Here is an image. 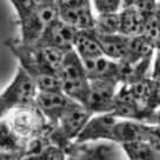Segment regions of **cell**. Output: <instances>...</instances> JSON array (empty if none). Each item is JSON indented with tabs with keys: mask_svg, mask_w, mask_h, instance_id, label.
<instances>
[{
	"mask_svg": "<svg viewBox=\"0 0 160 160\" xmlns=\"http://www.w3.org/2000/svg\"><path fill=\"white\" fill-rule=\"evenodd\" d=\"M58 75L61 81V91L71 99L85 106L90 91V79L86 74L82 59L74 50L65 54Z\"/></svg>",
	"mask_w": 160,
	"mask_h": 160,
	"instance_id": "4",
	"label": "cell"
},
{
	"mask_svg": "<svg viewBox=\"0 0 160 160\" xmlns=\"http://www.w3.org/2000/svg\"><path fill=\"white\" fill-rule=\"evenodd\" d=\"M145 39H147L152 45L157 47L160 44V11L155 14L148 17L145 20L144 28L141 34Z\"/></svg>",
	"mask_w": 160,
	"mask_h": 160,
	"instance_id": "20",
	"label": "cell"
},
{
	"mask_svg": "<svg viewBox=\"0 0 160 160\" xmlns=\"http://www.w3.org/2000/svg\"><path fill=\"white\" fill-rule=\"evenodd\" d=\"M90 80H113L120 84V62L100 55L82 60Z\"/></svg>",
	"mask_w": 160,
	"mask_h": 160,
	"instance_id": "11",
	"label": "cell"
},
{
	"mask_svg": "<svg viewBox=\"0 0 160 160\" xmlns=\"http://www.w3.org/2000/svg\"><path fill=\"white\" fill-rule=\"evenodd\" d=\"M59 18L77 31L94 28L95 13L92 8V4L59 8Z\"/></svg>",
	"mask_w": 160,
	"mask_h": 160,
	"instance_id": "12",
	"label": "cell"
},
{
	"mask_svg": "<svg viewBox=\"0 0 160 160\" xmlns=\"http://www.w3.org/2000/svg\"><path fill=\"white\" fill-rule=\"evenodd\" d=\"M20 160H66V150L50 140L37 151L24 154Z\"/></svg>",
	"mask_w": 160,
	"mask_h": 160,
	"instance_id": "18",
	"label": "cell"
},
{
	"mask_svg": "<svg viewBox=\"0 0 160 160\" xmlns=\"http://www.w3.org/2000/svg\"><path fill=\"white\" fill-rule=\"evenodd\" d=\"M124 154L128 160H160V152L146 141H133L121 145Z\"/></svg>",
	"mask_w": 160,
	"mask_h": 160,
	"instance_id": "17",
	"label": "cell"
},
{
	"mask_svg": "<svg viewBox=\"0 0 160 160\" xmlns=\"http://www.w3.org/2000/svg\"><path fill=\"white\" fill-rule=\"evenodd\" d=\"M145 19L134 6L124 7L120 11V34L126 37L140 35L144 28Z\"/></svg>",
	"mask_w": 160,
	"mask_h": 160,
	"instance_id": "16",
	"label": "cell"
},
{
	"mask_svg": "<svg viewBox=\"0 0 160 160\" xmlns=\"http://www.w3.org/2000/svg\"><path fill=\"white\" fill-rule=\"evenodd\" d=\"M97 34V33H95ZM100 42L102 54L115 61H125L128 52L130 37L124 34L99 35L97 34Z\"/></svg>",
	"mask_w": 160,
	"mask_h": 160,
	"instance_id": "14",
	"label": "cell"
},
{
	"mask_svg": "<svg viewBox=\"0 0 160 160\" xmlns=\"http://www.w3.org/2000/svg\"><path fill=\"white\" fill-rule=\"evenodd\" d=\"M92 115L93 114L85 106L75 104L62 114L58 124L53 127L48 138L52 142L66 148L72 141L74 142L75 139L79 137Z\"/></svg>",
	"mask_w": 160,
	"mask_h": 160,
	"instance_id": "6",
	"label": "cell"
},
{
	"mask_svg": "<svg viewBox=\"0 0 160 160\" xmlns=\"http://www.w3.org/2000/svg\"><path fill=\"white\" fill-rule=\"evenodd\" d=\"M59 8L62 7H74V6H82L91 4V0H54Z\"/></svg>",
	"mask_w": 160,
	"mask_h": 160,
	"instance_id": "24",
	"label": "cell"
},
{
	"mask_svg": "<svg viewBox=\"0 0 160 160\" xmlns=\"http://www.w3.org/2000/svg\"><path fill=\"white\" fill-rule=\"evenodd\" d=\"M152 124H155V125H159L160 126V108L154 112L153 114V120H152Z\"/></svg>",
	"mask_w": 160,
	"mask_h": 160,
	"instance_id": "25",
	"label": "cell"
},
{
	"mask_svg": "<svg viewBox=\"0 0 160 160\" xmlns=\"http://www.w3.org/2000/svg\"><path fill=\"white\" fill-rule=\"evenodd\" d=\"M28 141L20 138L5 118L0 119V154L24 155Z\"/></svg>",
	"mask_w": 160,
	"mask_h": 160,
	"instance_id": "13",
	"label": "cell"
},
{
	"mask_svg": "<svg viewBox=\"0 0 160 160\" xmlns=\"http://www.w3.org/2000/svg\"><path fill=\"white\" fill-rule=\"evenodd\" d=\"M5 45L18 59L20 67L33 79L38 91H61V81L59 75L47 71L41 65L34 44H25L20 39H8Z\"/></svg>",
	"mask_w": 160,
	"mask_h": 160,
	"instance_id": "1",
	"label": "cell"
},
{
	"mask_svg": "<svg viewBox=\"0 0 160 160\" xmlns=\"http://www.w3.org/2000/svg\"><path fill=\"white\" fill-rule=\"evenodd\" d=\"M120 84L113 80H90L85 107L92 114L112 113Z\"/></svg>",
	"mask_w": 160,
	"mask_h": 160,
	"instance_id": "7",
	"label": "cell"
},
{
	"mask_svg": "<svg viewBox=\"0 0 160 160\" xmlns=\"http://www.w3.org/2000/svg\"><path fill=\"white\" fill-rule=\"evenodd\" d=\"M134 7L144 17L145 20L160 11L159 0H138L135 2Z\"/></svg>",
	"mask_w": 160,
	"mask_h": 160,
	"instance_id": "22",
	"label": "cell"
},
{
	"mask_svg": "<svg viewBox=\"0 0 160 160\" xmlns=\"http://www.w3.org/2000/svg\"><path fill=\"white\" fill-rule=\"evenodd\" d=\"M97 34L111 35L120 33V12L95 14L94 28Z\"/></svg>",
	"mask_w": 160,
	"mask_h": 160,
	"instance_id": "19",
	"label": "cell"
},
{
	"mask_svg": "<svg viewBox=\"0 0 160 160\" xmlns=\"http://www.w3.org/2000/svg\"><path fill=\"white\" fill-rule=\"evenodd\" d=\"M4 118L15 133L26 141L48 137L53 130V126L35 104L13 108Z\"/></svg>",
	"mask_w": 160,
	"mask_h": 160,
	"instance_id": "3",
	"label": "cell"
},
{
	"mask_svg": "<svg viewBox=\"0 0 160 160\" xmlns=\"http://www.w3.org/2000/svg\"><path fill=\"white\" fill-rule=\"evenodd\" d=\"M34 104L41 111V113L45 115L48 122L54 127L66 111H68L72 106L79 102L71 99L62 91H52V92L39 91L35 97Z\"/></svg>",
	"mask_w": 160,
	"mask_h": 160,
	"instance_id": "9",
	"label": "cell"
},
{
	"mask_svg": "<svg viewBox=\"0 0 160 160\" xmlns=\"http://www.w3.org/2000/svg\"><path fill=\"white\" fill-rule=\"evenodd\" d=\"M137 1H138V0H124V7H130V6H134Z\"/></svg>",
	"mask_w": 160,
	"mask_h": 160,
	"instance_id": "26",
	"label": "cell"
},
{
	"mask_svg": "<svg viewBox=\"0 0 160 160\" xmlns=\"http://www.w3.org/2000/svg\"><path fill=\"white\" fill-rule=\"evenodd\" d=\"M95 14L118 13L124 8V0H91Z\"/></svg>",
	"mask_w": 160,
	"mask_h": 160,
	"instance_id": "21",
	"label": "cell"
},
{
	"mask_svg": "<svg viewBox=\"0 0 160 160\" xmlns=\"http://www.w3.org/2000/svg\"><path fill=\"white\" fill-rule=\"evenodd\" d=\"M73 50L82 60L97 58L102 54L98 37L93 30L78 31L75 35Z\"/></svg>",
	"mask_w": 160,
	"mask_h": 160,
	"instance_id": "15",
	"label": "cell"
},
{
	"mask_svg": "<svg viewBox=\"0 0 160 160\" xmlns=\"http://www.w3.org/2000/svg\"><path fill=\"white\" fill-rule=\"evenodd\" d=\"M38 92L33 79L19 66L10 85L0 93V119L13 108L34 104Z\"/></svg>",
	"mask_w": 160,
	"mask_h": 160,
	"instance_id": "5",
	"label": "cell"
},
{
	"mask_svg": "<svg viewBox=\"0 0 160 160\" xmlns=\"http://www.w3.org/2000/svg\"><path fill=\"white\" fill-rule=\"evenodd\" d=\"M77 33L78 31L75 28L58 18L44 31L40 39L35 42V45L52 47L62 52H70L73 50Z\"/></svg>",
	"mask_w": 160,
	"mask_h": 160,
	"instance_id": "10",
	"label": "cell"
},
{
	"mask_svg": "<svg viewBox=\"0 0 160 160\" xmlns=\"http://www.w3.org/2000/svg\"><path fill=\"white\" fill-rule=\"evenodd\" d=\"M20 30L19 39L25 44H35L48 26L59 18V7L55 2L35 7L14 8Z\"/></svg>",
	"mask_w": 160,
	"mask_h": 160,
	"instance_id": "2",
	"label": "cell"
},
{
	"mask_svg": "<svg viewBox=\"0 0 160 160\" xmlns=\"http://www.w3.org/2000/svg\"><path fill=\"white\" fill-rule=\"evenodd\" d=\"M158 108H160V79H153V90H152V97L150 101V110L152 112H155Z\"/></svg>",
	"mask_w": 160,
	"mask_h": 160,
	"instance_id": "23",
	"label": "cell"
},
{
	"mask_svg": "<svg viewBox=\"0 0 160 160\" xmlns=\"http://www.w3.org/2000/svg\"><path fill=\"white\" fill-rule=\"evenodd\" d=\"M119 117L113 113L94 114L88 120L84 130L74 142H88V141H111L114 142L115 126L119 121ZM115 144V142H114Z\"/></svg>",
	"mask_w": 160,
	"mask_h": 160,
	"instance_id": "8",
	"label": "cell"
},
{
	"mask_svg": "<svg viewBox=\"0 0 160 160\" xmlns=\"http://www.w3.org/2000/svg\"><path fill=\"white\" fill-rule=\"evenodd\" d=\"M0 160H4L2 159V157H1V154H0Z\"/></svg>",
	"mask_w": 160,
	"mask_h": 160,
	"instance_id": "27",
	"label": "cell"
}]
</instances>
